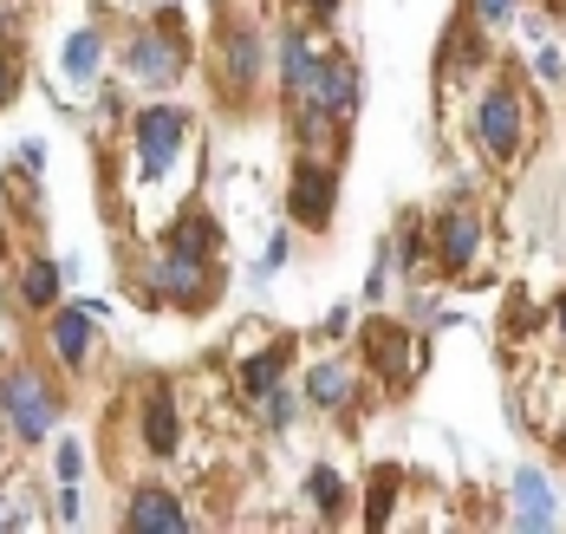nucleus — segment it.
Here are the masks:
<instances>
[{"label": "nucleus", "instance_id": "1", "mask_svg": "<svg viewBox=\"0 0 566 534\" xmlns=\"http://www.w3.org/2000/svg\"><path fill=\"white\" fill-rule=\"evenodd\" d=\"M469 137H475V150H482L489 170H521L534 157V98L521 92L514 72L482 78L475 112H469Z\"/></svg>", "mask_w": 566, "mask_h": 534}, {"label": "nucleus", "instance_id": "2", "mask_svg": "<svg viewBox=\"0 0 566 534\" xmlns=\"http://www.w3.org/2000/svg\"><path fill=\"white\" fill-rule=\"evenodd\" d=\"M137 287H144V300H150V306L202 313V306H216L222 261H196V254H176L170 241H157V248L137 261Z\"/></svg>", "mask_w": 566, "mask_h": 534}, {"label": "nucleus", "instance_id": "3", "mask_svg": "<svg viewBox=\"0 0 566 534\" xmlns=\"http://www.w3.org/2000/svg\"><path fill=\"white\" fill-rule=\"evenodd\" d=\"M59 385L33 365H0V430L20 443V450H40L59 430Z\"/></svg>", "mask_w": 566, "mask_h": 534}, {"label": "nucleus", "instance_id": "4", "mask_svg": "<svg viewBox=\"0 0 566 534\" xmlns=\"http://www.w3.org/2000/svg\"><path fill=\"white\" fill-rule=\"evenodd\" d=\"M268 65H274V40L261 33V20L228 13L222 33H216V72H222L228 105H254V92H261Z\"/></svg>", "mask_w": 566, "mask_h": 534}, {"label": "nucleus", "instance_id": "5", "mask_svg": "<svg viewBox=\"0 0 566 534\" xmlns=\"http://www.w3.org/2000/svg\"><path fill=\"white\" fill-rule=\"evenodd\" d=\"M117 60H124V72H130L137 85H150V92H170L176 78L189 72V46H182V33H176V13L150 20V27H137V33H124Z\"/></svg>", "mask_w": 566, "mask_h": 534}, {"label": "nucleus", "instance_id": "6", "mask_svg": "<svg viewBox=\"0 0 566 534\" xmlns=\"http://www.w3.org/2000/svg\"><path fill=\"white\" fill-rule=\"evenodd\" d=\"M182 144H189V112L182 105H144V112H130V164H137V177L157 182L176 170V157H182Z\"/></svg>", "mask_w": 566, "mask_h": 534}, {"label": "nucleus", "instance_id": "7", "mask_svg": "<svg viewBox=\"0 0 566 534\" xmlns=\"http://www.w3.org/2000/svg\"><path fill=\"white\" fill-rule=\"evenodd\" d=\"M482 254H489V222L475 202H450L437 222H430V268L450 274V281H469L482 274Z\"/></svg>", "mask_w": 566, "mask_h": 534}, {"label": "nucleus", "instance_id": "8", "mask_svg": "<svg viewBox=\"0 0 566 534\" xmlns=\"http://www.w3.org/2000/svg\"><path fill=\"white\" fill-rule=\"evenodd\" d=\"M333 216H339V170H333V157L300 150V157H293V177H286V222L326 235Z\"/></svg>", "mask_w": 566, "mask_h": 534}, {"label": "nucleus", "instance_id": "9", "mask_svg": "<svg viewBox=\"0 0 566 534\" xmlns=\"http://www.w3.org/2000/svg\"><path fill=\"white\" fill-rule=\"evenodd\" d=\"M300 105L333 124V137H352V124L365 112V72H358V60H352V53H326Z\"/></svg>", "mask_w": 566, "mask_h": 534}, {"label": "nucleus", "instance_id": "10", "mask_svg": "<svg viewBox=\"0 0 566 534\" xmlns=\"http://www.w3.org/2000/svg\"><path fill=\"white\" fill-rule=\"evenodd\" d=\"M423 353H430V339H410V326H391V320H365V333H358L365 371L385 378L391 391H403V385L423 371Z\"/></svg>", "mask_w": 566, "mask_h": 534}, {"label": "nucleus", "instance_id": "11", "mask_svg": "<svg viewBox=\"0 0 566 534\" xmlns=\"http://www.w3.org/2000/svg\"><path fill=\"white\" fill-rule=\"evenodd\" d=\"M300 398H306V411H333V417L358 411V398H365V365H358V358H313Z\"/></svg>", "mask_w": 566, "mask_h": 534}, {"label": "nucleus", "instance_id": "12", "mask_svg": "<svg viewBox=\"0 0 566 534\" xmlns=\"http://www.w3.org/2000/svg\"><path fill=\"white\" fill-rule=\"evenodd\" d=\"M319 60H326V46L313 40V27H306V20L281 27V40H274V65H281V112H293V105L306 98V85H313Z\"/></svg>", "mask_w": 566, "mask_h": 534}, {"label": "nucleus", "instance_id": "13", "mask_svg": "<svg viewBox=\"0 0 566 534\" xmlns=\"http://www.w3.org/2000/svg\"><path fill=\"white\" fill-rule=\"evenodd\" d=\"M46 353L59 358V371H85L98 358V320L78 300H65V306L46 313Z\"/></svg>", "mask_w": 566, "mask_h": 534}, {"label": "nucleus", "instance_id": "14", "mask_svg": "<svg viewBox=\"0 0 566 534\" xmlns=\"http://www.w3.org/2000/svg\"><path fill=\"white\" fill-rule=\"evenodd\" d=\"M137 443H144L150 457H164V463L182 450V405H176V385H150V391L137 398Z\"/></svg>", "mask_w": 566, "mask_h": 534}, {"label": "nucleus", "instance_id": "15", "mask_svg": "<svg viewBox=\"0 0 566 534\" xmlns=\"http://www.w3.org/2000/svg\"><path fill=\"white\" fill-rule=\"evenodd\" d=\"M189 528H196V515L182 509V495H176V489L144 482V489L124 502V534H189Z\"/></svg>", "mask_w": 566, "mask_h": 534}, {"label": "nucleus", "instance_id": "16", "mask_svg": "<svg viewBox=\"0 0 566 534\" xmlns=\"http://www.w3.org/2000/svg\"><path fill=\"white\" fill-rule=\"evenodd\" d=\"M286 365H293V339H286V333H268L261 346H248V353L234 358V391H241V405H254L261 391H274L286 378Z\"/></svg>", "mask_w": 566, "mask_h": 534}, {"label": "nucleus", "instance_id": "17", "mask_svg": "<svg viewBox=\"0 0 566 534\" xmlns=\"http://www.w3.org/2000/svg\"><path fill=\"white\" fill-rule=\"evenodd\" d=\"M489 60H495V53H489V33H482L469 13H462L450 33H443V53H437L443 92H455V85H462V78H475V72H489Z\"/></svg>", "mask_w": 566, "mask_h": 534}, {"label": "nucleus", "instance_id": "18", "mask_svg": "<svg viewBox=\"0 0 566 534\" xmlns=\"http://www.w3.org/2000/svg\"><path fill=\"white\" fill-rule=\"evenodd\" d=\"M514 528H521V534L560 528V502H554V482H547L541 470H514Z\"/></svg>", "mask_w": 566, "mask_h": 534}, {"label": "nucleus", "instance_id": "19", "mask_svg": "<svg viewBox=\"0 0 566 534\" xmlns=\"http://www.w3.org/2000/svg\"><path fill=\"white\" fill-rule=\"evenodd\" d=\"M176 248V254H196V261H222V222L209 216V209H182L170 222V235H164Z\"/></svg>", "mask_w": 566, "mask_h": 534}, {"label": "nucleus", "instance_id": "20", "mask_svg": "<svg viewBox=\"0 0 566 534\" xmlns=\"http://www.w3.org/2000/svg\"><path fill=\"white\" fill-rule=\"evenodd\" d=\"M391 268L403 274V281H410V287H417V274L430 268V222H423L417 209H403V216H397V235H391Z\"/></svg>", "mask_w": 566, "mask_h": 534}, {"label": "nucleus", "instance_id": "21", "mask_svg": "<svg viewBox=\"0 0 566 534\" xmlns=\"http://www.w3.org/2000/svg\"><path fill=\"white\" fill-rule=\"evenodd\" d=\"M59 287H65V274H59L53 254H27V274H20V313H53L59 306Z\"/></svg>", "mask_w": 566, "mask_h": 534}, {"label": "nucleus", "instance_id": "22", "mask_svg": "<svg viewBox=\"0 0 566 534\" xmlns=\"http://www.w3.org/2000/svg\"><path fill=\"white\" fill-rule=\"evenodd\" d=\"M59 65H65L72 85H98V72H105V33H98V27H78V33L65 40Z\"/></svg>", "mask_w": 566, "mask_h": 534}, {"label": "nucleus", "instance_id": "23", "mask_svg": "<svg viewBox=\"0 0 566 534\" xmlns=\"http://www.w3.org/2000/svg\"><path fill=\"white\" fill-rule=\"evenodd\" d=\"M248 411H254V423H261L268 437H281V430H293V423H300L306 398H300V391H293V385L281 378V385H274V391H261V398H254Z\"/></svg>", "mask_w": 566, "mask_h": 534}, {"label": "nucleus", "instance_id": "24", "mask_svg": "<svg viewBox=\"0 0 566 534\" xmlns=\"http://www.w3.org/2000/svg\"><path fill=\"white\" fill-rule=\"evenodd\" d=\"M306 495H313V509H319L326 522H339L345 515V482H339L333 463H313V470H306Z\"/></svg>", "mask_w": 566, "mask_h": 534}, {"label": "nucleus", "instance_id": "25", "mask_svg": "<svg viewBox=\"0 0 566 534\" xmlns=\"http://www.w3.org/2000/svg\"><path fill=\"white\" fill-rule=\"evenodd\" d=\"M397 482H403V475H397L391 463L371 475V489H365V528H385V522H391V509H397Z\"/></svg>", "mask_w": 566, "mask_h": 534}, {"label": "nucleus", "instance_id": "26", "mask_svg": "<svg viewBox=\"0 0 566 534\" xmlns=\"http://www.w3.org/2000/svg\"><path fill=\"white\" fill-rule=\"evenodd\" d=\"M547 326V306H534L527 294H509V313H502V339H527Z\"/></svg>", "mask_w": 566, "mask_h": 534}, {"label": "nucleus", "instance_id": "27", "mask_svg": "<svg viewBox=\"0 0 566 534\" xmlns=\"http://www.w3.org/2000/svg\"><path fill=\"white\" fill-rule=\"evenodd\" d=\"M514 13H521V0H469V20H475L482 33H502V27H514Z\"/></svg>", "mask_w": 566, "mask_h": 534}, {"label": "nucleus", "instance_id": "28", "mask_svg": "<svg viewBox=\"0 0 566 534\" xmlns=\"http://www.w3.org/2000/svg\"><path fill=\"white\" fill-rule=\"evenodd\" d=\"M534 78H541V85H566V53L554 46V40L534 46Z\"/></svg>", "mask_w": 566, "mask_h": 534}, {"label": "nucleus", "instance_id": "29", "mask_svg": "<svg viewBox=\"0 0 566 534\" xmlns=\"http://www.w3.org/2000/svg\"><path fill=\"white\" fill-rule=\"evenodd\" d=\"M514 27H521V33H527L534 46H541V40H554V20H547L541 7H527V0H521V13H514Z\"/></svg>", "mask_w": 566, "mask_h": 534}, {"label": "nucleus", "instance_id": "30", "mask_svg": "<svg viewBox=\"0 0 566 534\" xmlns=\"http://www.w3.org/2000/svg\"><path fill=\"white\" fill-rule=\"evenodd\" d=\"M53 470H59V482H78V475H85V443H72V437H65V443H59V457H53Z\"/></svg>", "mask_w": 566, "mask_h": 534}, {"label": "nucleus", "instance_id": "31", "mask_svg": "<svg viewBox=\"0 0 566 534\" xmlns=\"http://www.w3.org/2000/svg\"><path fill=\"white\" fill-rule=\"evenodd\" d=\"M339 7H345V0H300V20H306V27H333V20H339Z\"/></svg>", "mask_w": 566, "mask_h": 534}, {"label": "nucleus", "instance_id": "32", "mask_svg": "<svg viewBox=\"0 0 566 534\" xmlns=\"http://www.w3.org/2000/svg\"><path fill=\"white\" fill-rule=\"evenodd\" d=\"M59 515L53 522H78V482H59V502H53Z\"/></svg>", "mask_w": 566, "mask_h": 534}, {"label": "nucleus", "instance_id": "33", "mask_svg": "<svg viewBox=\"0 0 566 534\" xmlns=\"http://www.w3.org/2000/svg\"><path fill=\"white\" fill-rule=\"evenodd\" d=\"M20 170H33V177L46 170V144H40V137H27V144H20Z\"/></svg>", "mask_w": 566, "mask_h": 534}, {"label": "nucleus", "instance_id": "34", "mask_svg": "<svg viewBox=\"0 0 566 534\" xmlns=\"http://www.w3.org/2000/svg\"><path fill=\"white\" fill-rule=\"evenodd\" d=\"M13 92H20V65L7 60V46H0V105H7Z\"/></svg>", "mask_w": 566, "mask_h": 534}, {"label": "nucleus", "instance_id": "35", "mask_svg": "<svg viewBox=\"0 0 566 534\" xmlns=\"http://www.w3.org/2000/svg\"><path fill=\"white\" fill-rule=\"evenodd\" d=\"M547 326H554V346L566 353V294L554 300V306H547Z\"/></svg>", "mask_w": 566, "mask_h": 534}, {"label": "nucleus", "instance_id": "36", "mask_svg": "<svg viewBox=\"0 0 566 534\" xmlns=\"http://www.w3.org/2000/svg\"><path fill=\"white\" fill-rule=\"evenodd\" d=\"M13 40V0H0V46Z\"/></svg>", "mask_w": 566, "mask_h": 534}, {"label": "nucleus", "instance_id": "37", "mask_svg": "<svg viewBox=\"0 0 566 534\" xmlns=\"http://www.w3.org/2000/svg\"><path fill=\"white\" fill-rule=\"evenodd\" d=\"M7 528H20V515H13V509L0 502V534H7Z\"/></svg>", "mask_w": 566, "mask_h": 534}]
</instances>
